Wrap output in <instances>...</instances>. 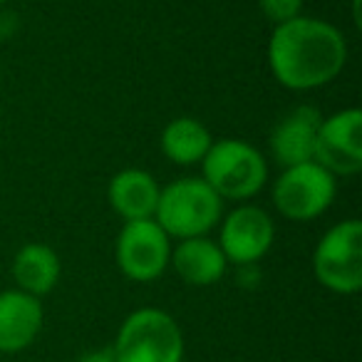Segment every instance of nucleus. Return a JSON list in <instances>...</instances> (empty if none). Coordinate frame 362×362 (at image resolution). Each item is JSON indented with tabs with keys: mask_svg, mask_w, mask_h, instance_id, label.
Segmentation results:
<instances>
[{
	"mask_svg": "<svg viewBox=\"0 0 362 362\" xmlns=\"http://www.w3.org/2000/svg\"><path fill=\"white\" fill-rule=\"evenodd\" d=\"M171 261V238L154 218L122 223L115 241V263L134 283L159 281Z\"/></svg>",
	"mask_w": 362,
	"mask_h": 362,
	"instance_id": "nucleus-7",
	"label": "nucleus"
},
{
	"mask_svg": "<svg viewBox=\"0 0 362 362\" xmlns=\"http://www.w3.org/2000/svg\"><path fill=\"white\" fill-rule=\"evenodd\" d=\"M117 362H184V330L171 313L154 305L132 310L112 342Z\"/></svg>",
	"mask_w": 362,
	"mask_h": 362,
	"instance_id": "nucleus-4",
	"label": "nucleus"
},
{
	"mask_svg": "<svg viewBox=\"0 0 362 362\" xmlns=\"http://www.w3.org/2000/svg\"><path fill=\"white\" fill-rule=\"evenodd\" d=\"M0 124H3V117H0Z\"/></svg>",
	"mask_w": 362,
	"mask_h": 362,
	"instance_id": "nucleus-20",
	"label": "nucleus"
},
{
	"mask_svg": "<svg viewBox=\"0 0 362 362\" xmlns=\"http://www.w3.org/2000/svg\"><path fill=\"white\" fill-rule=\"evenodd\" d=\"M320 122L322 115L313 105H298L296 110H291L286 117L278 119V124L271 132L268 146H271V156L281 164V169L313 161Z\"/></svg>",
	"mask_w": 362,
	"mask_h": 362,
	"instance_id": "nucleus-11",
	"label": "nucleus"
},
{
	"mask_svg": "<svg viewBox=\"0 0 362 362\" xmlns=\"http://www.w3.org/2000/svg\"><path fill=\"white\" fill-rule=\"evenodd\" d=\"M202 179L221 202L248 204L268 184V161L258 146L226 136L209 146L202 159Z\"/></svg>",
	"mask_w": 362,
	"mask_h": 362,
	"instance_id": "nucleus-3",
	"label": "nucleus"
},
{
	"mask_svg": "<svg viewBox=\"0 0 362 362\" xmlns=\"http://www.w3.org/2000/svg\"><path fill=\"white\" fill-rule=\"evenodd\" d=\"M77 362H117V357L112 352V347H97V350L85 352Z\"/></svg>",
	"mask_w": 362,
	"mask_h": 362,
	"instance_id": "nucleus-17",
	"label": "nucleus"
},
{
	"mask_svg": "<svg viewBox=\"0 0 362 362\" xmlns=\"http://www.w3.org/2000/svg\"><path fill=\"white\" fill-rule=\"evenodd\" d=\"M313 276L335 296L362 291V223L342 218L330 226L313 251Z\"/></svg>",
	"mask_w": 362,
	"mask_h": 362,
	"instance_id": "nucleus-5",
	"label": "nucleus"
},
{
	"mask_svg": "<svg viewBox=\"0 0 362 362\" xmlns=\"http://www.w3.org/2000/svg\"><path fill=\"white\" fill-rule=\"evenodd\" d=\"M303 3L305 0H258V8L273 25H281L303 16Z\"/></svg>",
	"mask_w": 362,
	"mask_h": 362,
	"instance_id": "nucleus-16",
	"label": "nucleus"
},
{
	"mask_svg": "<svg viewBox=\"0 0 362 362\" xmlns=\"http://www.w3.org/2000/svg\"><path fill=\"white\" fill-rule=\"evenodd\" d=\"M313 161L332 176H355L362 171V110L345 107L322 117Z\"/></svg>",
	"mask_w": 362,
	"mask_h": 362,
	"instance_id": "nucleus-9",
	"label": "nucleus"
},
{
	"mask_svg": "<svg viewBox=\"0 0 362 362\" xmlns=\"http://www.w3.org/2000/svg\"><path fill=\"white\" fill-rule=\"evenodd\" d=\"M62 276V261L57 251L47 243H25L18 248L16 258H13V281L16 288L28 296L45 298L55 291Z\"/></svg>",
	"mask_w": 362,
	"mask_h": 362,
	"instance_id": "nucleus-14",
	"label": "nucleus"
},
{
	"mask_svg": "<svg viewBox=\"0 0 362 362\" xmlns=\"http://www.w3.org/2000/svg\"><path fill=\"white\" fill-rule=\"evenodd\" d=\"M0 77H3V67H0Z\"/></svg>",
	"mask_w": 362,
	"mask_h": 362,
	"instance_id": "nucleus-19",
	"label": "nucleus"
},
{
	"mask_svg": "<svg viewBox=\"0 0 362 362\" xmlns=\"http://www.w3.org/2000/svg\"><path fill=\"white\" fill-rule=\"evenodd\" d=\"M223 216V202L202 176H181L159 192L154 221L171 241L209 236Z\"/></svg>",
	"mask_w": 362,
	"mask_h": 362,
	"instance_id": "nucleus-2",
	"label": "nucleus"
},
{
	"mask_svg": "<svg viewBox=\"0 0 362 362\" xmlns=\"http://www.w3.org/2000/svg\"><path fill=\"white\" fill-rule=\"evenodd\" d=\"M159 181L154 174L146 169H129L117 171L110 179L107 187V202H110L112 211L122 218V221H144V218H154L156 204H159Z\"/></svg>",
	"mask_w": 362,
	"mask_h": 362,
	"instance_id": "nucleus-12",
	"label": "nucleus"
},
{
	"mask_svg": "<svg viewBox=\"0 0 362 362\" xmlns=\"http://www.w3.org/2000/svg\"><path fill=\"white\" fill-rule=\"evenodd\" d=\"M45 325V308L35 296L11 288L0 291V355L28 350Z\"/></svg>",
	"mask_w": 362,
	"mask_h": 362,
	"instance_id": "nucleus-10",
	"label": "nucleus"
},
{
	"mask_svg": "<svg viewBox=\"0 0 362 362\" xmlns=\"http://www.w3.org/2000/svg\"><path fill=\"white\" fill-rule=\"evenodd\" d=\"M169 268H174L176 276L189 286L206 288L226 276L228 261L214 238L197 236L184 238L176 246H171Z\"/></svg>",
	"mask_w": 362,
	"mask_h": 362,
	"instance_id": "nucleus-13",
	"label": "nucleus"
},
{
	"mask_svg": "<svg viewBox=\"0 0 362 362\" xmlns=\"http://www.w3.org/2000/svg\"><path fill=\"white\" fill-rule=\"evenodd\" d=\"M337 197V179L317 161L286 166L271 187L276 211L286 221L305 223L320 218Z\"/></svg>",
	"mask_w": 362,
	"mask_h": 362,
	"instance_id": "nucleus-6",
	"label": "nucleus"
},
{
	"mask_svg": "<svg viewBox=\"0 0 362 362\" xmlns=\"http://www.w3.org/2000/svg\"><path fill=\"white\" fill-rule=\"evenodd\" d=\"M276 241V221L266 209L241 204L218 221V246L228 266H258Z\"/></svg>",
	"mask_w": 362,
	"mask_h": 362,
	"instance_id": "nucleus-8",
	"label": "nucleus"
},
{
	"mask_svg": "<svg viewBox=\"0 0 362 362\" xmlns=\"http://www.w3.org/2000/svg\"><path fill=\"white\" fill-rule=\"evenodd\" d=\"M347 40L322 18L298 16L273 25L268 40V67L276 82L293 92L330 85L347 65Z\"/></svg>",
	"mask_w": 362,
	"mask_h": 362,
	"instance_id": "nucleus-1",
	"label": "nucleus"
},
{
	"mask_svg": "<svg viewBox=\"0 0 362 362\" xmlns=\"http://www.w3.org/2000/svg\"><path fill=\"white\" fill-rule=\"evenodd\" d=\"M214 144L211 132L204 122H199L197 117H174L169 124L161 129L159 146L161 154L176 166H194L202 164V159L206 156L209 146Z\"/></svg>",
	"mask_w": 362,
	"mask_h": 362,
	"instance_id": "nucleus-15",
	"label": "nucleus"
},
{
	"mask_svg": "<svg viewBox=\"0 0 362 362\" xmlns=\"http://www.w3.org/2000/svg\"><path fill=\"white\" fill-rule=\"evenodd\" d=\"M6 3H11V0H0V6H6Z\"/></svg>",
	"mask_w": 362,
	"mask_h": 362,
	"instance_id": "nucleus-18",
	"label": "nucleus"
}]
</instances>
